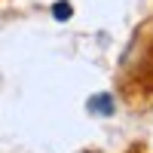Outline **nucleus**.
I'll return each instance as SVG.
<instances>
[{"instance_id": "2", "label": "nucleus", "mask_w": 153, "mask_h": 153, "mask_svg": "<svg viewBox=\"0 0 153 153\" xmlns=\"http://www.w3.org/2000/svg\"><path fill=\"white\" fill-rule=\"evenodd\" d=\"M52 16H55V22H68L74 16V6L68 0H58V3H52Z\"/></svg>"}, {"instance_id": "1", "label": "nucleus", "mask_w": 153, "mask_h": 153, "mask_svg": "<svg viewBox=\"0 0 153 153\" xmlns=\"http://www.w3.org/2000/svg\"><path fill=\"white\" fill-rule=\"evenodd\" d=\"M113 110H117V104H113V95L98 92L95 98H89V113H98V117H110Z\"/></svg>"}]
</instances>
